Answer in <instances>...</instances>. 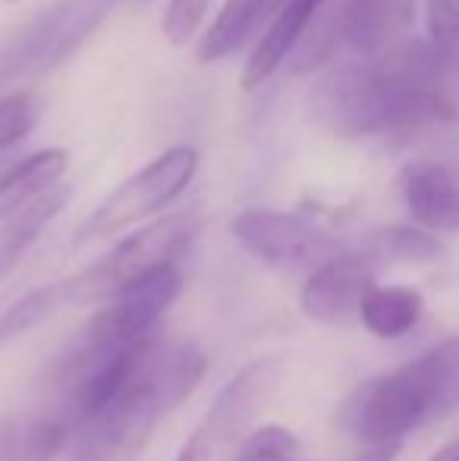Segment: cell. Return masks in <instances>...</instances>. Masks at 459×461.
Returning a JSON list of instances; mask_svg holds the SVG:
<instances>
[{
	"label": "cell",
	"mask_w": 459,
	"mask_h": 461,
	"mask_svg": "<svg viewBox=\"0 0 459 461\" xmlns=\"http://www.w3.org/2000/svg\"><path fill=\"white\" fill-rule=\"evenodd\" d=\"M321 4H325V0H283V6L277 10V16L271 19V25L264 29L262 41L255 44L249 63H245V69H243L239 86H243L245 92L262 88L264 82L283 67V60L293 54L296 44H299L302 35L308 32L315 13L321 10Z\"/></svg>",
	"instance_id": "12"
},
{
	"label": "cell",
	"mask_w": 459,
	"mask_h": 461,
	"mask_svg": "<svg viewBox=\"0 0 459 461\" xmlns=\"http://www.w3.org/2000/svg\"><path fill=\"white\" fill-rule=\"evenodd\" d=\"M63 304H69L67 279L38 285V289H32L29 295L19 298L13 308H6V314L0 317V336H4V339H10V336L29 333V330H35L38 323L48 321L50 314H57Z\"/></svg>",
	"instance_id": "20"
},
{
	"label": "cell",
	"mask_w": 459,
	"mask_h": 461,
	"mask_svg": "<svg viewBox=\"0 0 459 461\" xmlns=\"http://www.w3.org/2000/svg\"><path fill=\"white\" fill-rule=\"evenodd\" d=\"M277 380H280V361L277 358H258L236 370L224 383V389H217L202 424L179 446L177 461H215L217 449L230 446L233 439L249 430L268 395L277 389Z\"/></svg>",
	"instance_id": "8"
},
{
	"label": "cell",
	"mask_w": 459,
	"mask_h": 461,
	"mask_svg": "<svg viewBox=\"0 0 459 461\" xmlns=\"http://www.w3.org/2000/svg\"><path fill=\"white\" fill-rule=\"evenodd\" d=\"M151 355L145 358L133 386L101 418L82 427L79 443H76V452L69 461H139L145 446L151 443L161 418L177 408L158 383V376H154Z\"/></svg>",
	"instance_id": "4"
},
{
	"label": "cell",
	"mask_w": 459,
	"mask_h": 461,
	"mask_svg": "<svg viewBox=\"0 0 459 461\" xmlns=\"http://www.w3.org/2000/svg\"><path fill=\"white\" fill-rule=\"evenodd\" d=\"M425 23L431 60L454 95V79H459V0H425Z\"/></svg>",
	"instance_id": "19"
},
{
	"label": "cell",
	"mask_w": 459,
	"mask_h": 461,
	"mask_svg": "<svg viewBox=\"0 0 459 461\" xmlns=\"http://www.w3.org/2000/svg\"><path fill=\"white\" fill-rule=\"evenodd\" d=\"M359 251L374 267L378 264H428L441 255V242L428 230H416V226H381L368 232Z\"/></svg>",
	"instance_id": "18"
},
{
	"label": "cell",
	"mask_w": 459,
	"mask_h": 461,
	"mask_svg": "<svg viewBox=\"0 0 459 461\" xmlns=\"http://www.w3.org/2000/svg\"><path fill=\"white\" fill-rule=\"evenodd\" d=\"M428 461H459V437L450 439L447 446H441V449H437Z\"/></svg>",
	"instance_id": "23"
},
{
	"label": "cell",
	"mask_w": 459,
	"mask_h": 461,
	"mask_svg": "<svg viewBox=\"0 0 459 461\" xmlns=\"http://www.w3.org/2000/svg\"><path fill=\"white\" fill-rule=\"evenodd\" d=\"M69 437L57 414H16L0 420V461H54Z\"/></svg>",
	"instance_id": "15"
},
{
	"label": "cell",
	"mask_w": 459,
	"mask_h": 461,
	"mask_svg": "<svg viewBox=\"0 0 459 461\" xmlns=\"http://www.w3.org/2000/svg\"><path fill=\"white\" fill-rule=\"evenodd\" d=\"M67 167H69L67 148H41V151L19 160L16 167H10L0 176V223L16 217L19 211H25L38 198H44L50 188L60 185Z\"/></svg>",
	"instance_id": "14"
},
{
	"label": "cell",
	"mask_w": 459,
	"mask_h": 461,
	"mask_svg": "<svg viewBox=\"0 0 459 461\" xmlns=\"http://www.w3.org/2000/svg\"><path fill=\"white\" fill-rule=\"evenodd\" d=\"M208 4L211 0H167L161 29H164L170 48H186L198 35V25L208 13Z\"/></svg>",
	"instance_id": "21"
},
{
	"label": "cell",
	"mask_w": 459,
	"mask_h": 461,
	"mask_svg": "<svg viewBox=\"0 0 459 461\" xmlns=\"http://www.w3.org/2000/svg\"><path fill=\"white\" fill-rule=\"evenodd\" d=\"M312 113L325 129L344 139L409 129L456 113L428 44L406 38L374 57L325 73L312 92Z\"/></svg>",
	"instance_id": "1"
},
{
	"label": "cell",
	"mask_w": 459,
	"mask_h": 461,
	"mask_svg": "<svg viewBox=\"0 0 459 461\" xmlns=\"http://www.w3.org/2000/svg\"><path fill=\"white\" fill-rule=\"evenodd\" d=\"M399 192L412 220L428 232L459 230V183L437 160H412L399 173Z\"/></svg>",
	"instance_id": "10"
},
{
	"label": "cell",
	"mask_w": 459,
	"mask_h": 461,
	"mask_svg": "<svg viewBox=\"0 0 459 461\" xmlns=\"http://www.w3.org/2000/svg\"><path fill=\"white\" fill-rule=\"evenodd\" d=\"M198 226H202L198 213L183 211L135 230L133 236L116 242L105 258H98L92 267L67 276L69 304H105L120 292L154 279L164 270H173L177 258L196 239Z\"/></svg>",
	"instance_id": "3"
},
{
	"label": "cell",
	"mask_w": 459,
	"mask_h": 461,
	"mask_svg": "<svg viewBox=\"0 0 459 461\" xmlns=\"http://www.w3.org/2000/svg\"><path fill=\"white\" fill-rule=\"evenodd\" d=\"M454 408H459V336L362 383L344 405V430L372 449H390Z\"/></svg>",
	"instance_id": "2"
},
{
	"label": "cell",
	"mask_w": 459,
	"mask_h": 461,
	"mask_svg": "<svg viewBox=\"0 0 459 461\" xmlns=\"http://www.w3.org/2000/svg\"><path fill=\"white\" fill-rule=\"evenodd\" d=\"M198 170V151L192 145L167 148L164 154L135 170L88 213L82 226V239H105L123 232L142 220L154 217L164 207H170L179 194L189 188Z\"/></svg>",
	"instance_id": "5"
},
{
	"label": "cell",
	"mask_w": 459,
	"mask_h": 461,
	"mask_svg": "<svg viewBox=\"0 0 459 461\" xmlns=\"http://www.w3.org/2000/svg\"><path fill=\"white\" fill-rule=\"evenodd\" d=\"M179 285H183V279H179V270L173 267L154 279L133 285V289L120 292L111 302H105V308L86 323L73 352L60 361V374L88 365V361H98L105 355L120 352V348L151 336L161 314L177 302Z\"/></svg>",
	"instance_id": "6"
},
{
	"label": "cell",
	"mask_w": 459,
	"mask_h": 461,
	"mask_svg": "<svg viewBox=\"0 0 459 461\" xmlns=\"http://www.w3.org/2000/svg\"><path fill=\"white\" fill-rule=\"evenodd\" d=\"M280 6L283 0H227L217 19L208 25V32L198 38L196 57L202 63H217L243 50L262 25L268 29Z\"/></svg>",
	"instance_id": "13"
},
{
	"label": "cell",
	"mask_w": 459,
	"mask_h": 461,
	"mask_svg": "<svg viewBox=\"0 0 459 461\" xmlns=\"http://www.w3.org/2000/svg\"><path fill=\"white\" fill-rule=\"evenodd\" d=\"M230 232L249 255L277 270H318L344 251L340 239L312 217L249 207L230 220Z\"/></svg>",
	"instance_id": "7"
},
{
	"label": "cell",
	"mask_w": 459,
	"mask_h": 461,
	"mask_svg": "<svg viewBox=\"0 0 459 461\" xmlns=\"http://www.w3.org/2000/svg\"><path fill=\"white\" fill-rule=\"evenodd\" d=\"M374 285V264L362 251H340L302 283L299 308L325 327H349L359 317L362 298Z\"/></svg>",
	"instance_id": "9"
},
{
	"label": "cell",
	"mask_w": 459,
	"mask_h": 461,
	"mask_svg": "<svg viewBox=\"0 0 459 461\" xmlns=\"http://www.w3.org/2000/svg\"><path fill=\"white\" fill-rule=\"evenodd\" d=\"M416 0H346L340 32L355 57H374L406 41Z\"/></svg>",
	"instance_id": "11"
},
{
	"label": "cell",
	"mask_w": 459,
	"mask_h": 461,
	"mask_svg": "<svg viewBox=\"0 0 459 461\" xmlns=\"http://www.w3.org/2000/svg\"><path fill=\"white\" fill-rule=\"evenodd\" d=\"M425 298L412 285H372L362 298L359 321L378 339H399L418 323Z\"/></svg>",
	"instance_id": "16"
},
{
	"label": "cell",
	"mask_w": 459,
	"mask_h": 461,
	"mask_svg": "<svg viewBox=\"0 0 459 461\" xmlns=\"http://www.w3.org/2000/svg\"><path fill=\"white\" fill-rule=\"evenodd\" d=\"M69 194H73V188L60 183L57 188H50L44 198H38L35 204H29L25 211H19L16 217H10V220L0 223V279L23 261V255L44 232V226H48L50 220L67 207Z\"/></svg>",
	"instance_id": "17"
},
{
	"label": "cell",
	"mask_w": 459,
	"mask_h": 461,
	"mask_svg": "<svg viewBox=\"0 0 459 461\" xmlns=\"http://www.w3.org/2000/svg\"><path fill=\"white\" fill-rule=\"evenodd\" d=\"M35 120H38V107L32 101V95L19 92V95L0 97V151L23 141L35 129Z\"/></svg>",
	"instance_id": "22"
},
{
	"label": "cell",
	"mask_w": 459,
	"mask_h": 461,
	"mask_svg": "<svg viewBox=\"0 0 459 461\" xmlns=\"http://www.w3.org/2000/svg\"><path fill=\"white\" fill-rule=\"evenodd\" d=\"M6 4H16V0H6Z\"/></svg>",
	"instance_id": "24"
}]
</instances>
